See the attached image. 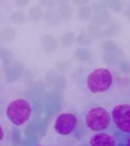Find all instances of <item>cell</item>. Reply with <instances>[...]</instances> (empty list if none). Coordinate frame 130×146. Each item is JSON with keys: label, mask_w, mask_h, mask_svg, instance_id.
<instances>
[{"label": "cell", "mask_w": 130, "mask_h": 146, "mask_svg": "<svg viewBox=\"0 0 130 146\" xmlns=\"http://www.w3.org/2000/svg\"><path fill=\"white\" fill-rule=\"evenodd\" d=\"M42 42L46 51L52 52L57 48V41L52 35H46L42 39Z\"/></svg>", "instance_id": "11"}, {"label": "cell", "mask_w": 130, "mask_h": 146, "mask_svg": "<svg viewBox=\"0 0 130 146\" xmlns=\"http://www.w3.org/2000/svg\"><path fill=\"white\" fill-rule=\"evenodd\" d=\"M91 0H72L73 3L76 5H79V6H82V5H86L87 4H88Z\"/></svg>", "instance_id": "25"}, {"label": "cell", "mask_w": 130, "mask_h": 146, "mask_svg": "<svg viewBox=\"0 0 130 146\" xmlns=\"http://www.w3.org/2000/svg\"><path fill=\"white\" fill-rule=\"evenodd\" d=\"M36 146H44V145H37Z\"/></svg>", "instance_id": "32"}, {"label": "cell", "mask_w": 130, "mask_h": 146, "mask_svg": "<svg viewBox=\"0 0 130 146\" xmlns=\"http://www.w3.org/2000/svg\"><path fill=\"white\" fill-rule=\"evenodd\" d=\"M125 16L127 18L130 19V6H129L125 11Z\"/></svg>", "instance_id": "29"}, {"label": "cell", "mask_w": 130, "mask_h": 146, "mask_svg": "<svg viewBox=\"0 0 130 146\" xmlns=\"http://www.w3.org/2000/svg\"><path fill=\"white\" fill-rule=\"evenodd\" d=\"M43 16V10L39 5L32 6L28 11V17L31 21H39Z\"/></svg>", "instance_id": "17"}, {"label": "cell", "mask_w": 130, "mask_h": 146, "mask_svg": "<svg viewBox=\"0 0 130 146\" xmlns=\"http://www.w3.org/2000/svg\"><path fill=\"white\" fill-rule=\"evenodd\" d=\"M11 21L14 24L17 25H22L23 23H25V15L23 14L22 11H15L11 15Z\"/></svg>", "instance_id": "21"}, {"label": "cell", "mask_w": 130, "mask_h": 146, "mask_svg": "<svg viewBox=\"0 0 130 146\" xmlns=\"http://www.w3.org/2000/svg\"><path fill=\"white\" fill-rule=\"evenodd\" d=\"M61 19L58 11L52 8L48 9L45 14L46 21L50 25H57L60 22Z\"/></svg>", "instance_id": "9"}, {"label": "cell", "mask_w": 130, "mask_h": 146, "mask_svg": "<svg viewBox=\"0 0 130 146\" xmlns=\"http://www.w3.org/2000/svg\"><path fill=\"white\" fill-rule=\"evenodd\" d=\"M88 144V146H118V140L109 132H96L90 137Z\"/></svg>", "instance_id": "7"}, {"label": "cell", "mask_w": 130, "mask_h": 146, "mask_svg": "<svg viewBox=\"0 0 130 146\" xmlns=\"http://www.w3.org/2000/svg\"><path fill=\"white\" fill-rule=\"evenodd\" d=\"M4 2H5V0H0V6L4 3Z\"/></svg>", "instance_id": "31"}, {"label": "cell", "mask_w": 130, "mask_h": 146, "mask_svg": "<svg viewBox=\"0 0 130 146\" xmlns=\"http://www.w3.org/2000/svg\"><path fill=\"white\" fill-rule=\"evenodd\" d=\"M57 11L59 12V15H60L62 19H63L65 21L69 20L72 15L73 9L70 5L68 4V3L59 5Z\"/></svg>", "instance_id": "12"}, {"label": "cell", "mask_w": 130, "mask_h": 146, "mask_svg": "<svg viewBox=\"0 0 130 146\" xmlns=\"http://www.w3.org/2000/svg\"><path fill=\"white\" fill-rule=\"evenodd\" d=\"M84 123L87 129L91 132H107L113 123L111 114L103 107L95 106L86 112Z\"/></svg>", "instance_id": "1"}, {"label": "cell", "mask_w": 130, "mask_h": 146, "mask_svg": "<svg viewBox=\"0 0 130 146\" xmlns=\"http://www.w3.org/2000/svg\"><path fill=\"white\" fill-rule=\"evenodd\" d=\"M113 84V77L109 69L98 68L89 73L86 78V87L92 94H102L109 91Z\"/></svg>", "instance_id": "3"}, {"label": "cell", "mask_w": 130, "mask_h": 146, "mask_svg": "<svg viewBox=\"0 0 130 146\" xmlns=\"http://www.w3.org/2000/svg\"><path fill=\"white\" fill-rule=\"evenodd\" d=\"M16 35L15 31L11 27H5L0 31V38L3 41H11L12 40Z\"/></svg>", "instance_id": "18"}, {"label": "cell", "mask_w": 130, "mask_h": 146, "mask_svg": "<svg viewBox=\"0 0 130 146\" xmlns=\"http://www.w3.org/2000/svg\"><path fill=\"white\" fill-rule=\"evenodd\" d=\"M120 25L117 23H111L107 28L103 30L102 37H111L115 36L120 31Z\"/></svg>", "instance_id": "13"}, {"label": "cell", "mask_w": 130, "mask_h": 146, "mask_svg": "<svg viewBox=\"0 0 130 146\" xmlns=\"http://www.w3.org/2000/svg\"><path fill=\"white\" fill-rule=\"evenodd\" d=\"M41 5L45 8L52 9L56 3V0H39Z\"/></svg>", "instance_id": "24"}, {"label": "cell", "mask_w": 130, "mask_h": 146, "mask_svg": "<svg viewBox=\"0 0 130 146\" xmlns=\"http://www.w3.org/2000/svg\"><path fill=\"white\" fill-rule=\"evenodd\" d=\"M76 38L75 34L72 31H67L64 33L60 37V42L64 46H70L74 43Z\"/></svg>", "instance_id": "16"}, {"label": "cell", "mask_w": 130, "mask_h": 146, "mask_svg": "<svg viewBox=\"0 0 130 146\" xmlns=\"http://www.w3.org/2000/svg\"><path fill=\"white\" fill-rule=\"evenodd\" d=\"M75 40L79 45L86 46H89L91 44L93 39L89 36V34L87 33V31H83L78 34V36L76 37Z\"/></svg>", "instance_id": "20"}, {"label": "cell", "mask_w": 130, "mask_h": 146, "mask_svg": "<svg viewBox=\"0 0 130 146\" xmlns=\"http://www.w3.org/2000/svg\"><path fill=\"white\" fill-rule=\"evenodd\" d=\"M75 57L80 62L88 61L91 57V51L85 47L78 48L75 52Z\"/></svg>", "instance_id": "14"}, {"label": "cell", "mask_w": 130, "mask_h": 146, "mask_svg": "<svg viewBox=\"0 0 130 146\" xmlns=\"http://www.w3.org/2000/svg\"><path fill=\"white\" fill-rule=\"evenodd\" d=\"M4 137H5L4 129H3V127H2V125H0V142L2 141V140L4 139Z\"/></svg>", "instance_id": "27"}, {"label": "cell", "mask_w": 130, "mask_h": 146, "mask_svg": "<svg viewBox=\"0 0 130 146\" xmlns=\"http://www.w3.org/2000/svg\"><path fill=\"white\" fill-rule=\"evenodd\" d=\"M103 60L107 65H118L123 60L124 52L121 48L119 47L118 44L112 40H107L103 42L102 45Z\"/></svg>", "instance_id": "6"}, {"label": "cell", "mask_w": 130, "mask_h": 146, "mask_svg": "<svg viewBox=\"0 0 130 146\" xmlns=\"http://www.w3.org/2000/svg\"><path fill=\"white\" fill-rule=\"evenodd\" d=\"M32 107L25 98H16L9 103L5 110L8 120L15 126H22L31 117Z\"/></svg>", "instance_id": "2"}, {"label": "cell", "mask_w": 130, "mask_h": 146, "mask_svg": "<svg viewBox=\"0 0 130 146\" xmlns=\"http://www.w3.org/2000/svg\"><path fill=\"white\" fill-rule=\"evenodd\" d=\"M29 2L30 0H16V3L21 7H25Z\"/></svg>", "instance_id": "26"}, {"label": "cell", "mask_w": 130, "mask_h": 146, "mask_svg": "<svg viewBox=\"0 0 130 146\" xmlns=\"http://www.w3.org/2000/svg\"><path fill=\"white\" fill-rule=\"evenodd\" d=\"M78 123V117L74 113L66 112L56 116L53 128L57 135L61 136H69L77 129Z\"/></svg>", "instance_id": "5"}, {"label": "cell", "mask_w": 130, "mask_h": 146, "mask_svg": "<svg viewBox=\"0 0 130 146\" xmlns=\"http://www.w3.org/2000/svg\"><path fill=\"white\" fill-rule=\"evenodd\" d=\"M107 7L113 12H119L123 9V3L121 0H103Z\"/></svg>", "instance_id": "19"}, {"label": "cell", "mask_w": 130, "mask_h": 146, "mask_svg": "<svg viewBox=\"0 0 130 146\" xmlns=\"http://www.w3.org/2000/svg\"><path fill=\"white\" fill-rule=\"evenodd\" d=\"M71 0H56L57 2H59L60 4H65V3H68Z\"/></svg>", "instance_id": "30"}, {"label": "cell", "mask_w": 130, "mask_h": 146, "mask_svg": "<svg viewBox=\"0 0 130 146\" xmlns=\"http://www.w3.org/2000/svg\"><path fill=\"white\" fill-rule=\"evenodd\" d=\"M111 21V15L108 11L104 10V11H100L98 13L94 14L93 17L91 18V24L99 26L102 25H108Z\"/></svg>", "instance_id": "8"}, {"label": "cell", "mask_w": 130, "mask_h": 146, "mask_svg": "<svg viewBox=\"0 0 130 146\" xmlns=\"http://www.w3.org/2000/svg\"><path fill=\"white\" fill-rule=\"evenodd\" d=\"M107 8V5L105 4V2L103 0H99L95 3H94L93 6H92V11H93L94 14L98 13V12H100V11H104V10H107L106 9Z\"/></svg>", "instance_id": "22"}, {"label": "cell", "mask_w": 130, "mask_h": 146, "mask_svg": "<svg viewBox=\"0 0 130 146\" xmlns=\"http://www.w3.org/2000/svg\"><path fill=\"white\" fill-rule=\"evenodd\" d=\"M119 69L125 75L130 74V62L127 60H122V61L118 64Z\"/></svg>", "instance_id": "23"}, {"label": "cell", "mask_w": 130, "mask_h": 146, "mask_svg": "<svg viewBox=\"0 0 130 146\" xmlns=\"http://www.w3.org/2000/svg\"><path fill=\"white\" fill-rule=\"evenodd\" d=\"M113 124L119 132L125 135H130V104H120L111 111Z\"/></svg>", "instance_id": "4"}, {"label": "cell", "mask_w": 130, "mask_h": 146, "mask_svg": "<svg viewBox=\"0 0 130 146\" xmlns=\"http://www.w3.org/2000/svg\"><path fill=\"white\" fill-rule=\"evenodd\" d=\"M92 15H93L92 9L87 5L80 6L78 10V17L82 21H88L89 20H91Z\"/></svg>", "instance_id": "10"}, {"label": "cell", "mask_w": 130, "mask_h": 146, "mask_svg": "<svg viewBox=\"0 0 130 146\" xmlns=\"http://www.w3.org/2000/svg\"><path fill=\"white\" fill-rule=\"evenodd\" d=\"M87 33L89 34V36H91L93 40L98 39L100 37H102L103 35V29L99 25H96L91 24L89 25L88 29H87Z\"/></svg>", "instance_id": "15"}, {"label": "cell", "mask_w": 130, "mask_h": 146, "mask_svg": "<svg viewBox=\"0 0 130 146\" xmlns=\"http://www.w3.org/2000/svg\"><path fill=\"white\" fill-rule=\"evenodd\" d=\"M124 145L130 146V135H126L125 142H124Z\"/></svg>", "instance_id": "28"}]
</instances>
